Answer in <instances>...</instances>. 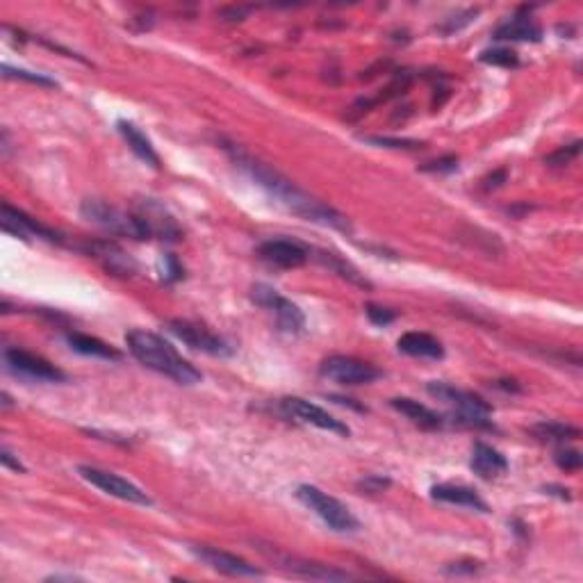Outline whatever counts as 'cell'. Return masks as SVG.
<instances>
[{"label": "cell", "mask_w": 583, "mask_h": 583, "mask_svg": "<svg viewBox=\"0 0 583 583\" xmlns=\"http://www.w3.org/2000/svg\"><path fill=\"white\" fill-rule=\"evenodd\" d=\"M253 301L276 315V323L283 333L299 335L303 326H306V317H303L301 307L297 303H292L290 299L281 297L274 287L262 285V283L253 285Z\"/></svg>", "instance_id": "7"}, {"label": "cell", "mask_w": 583, "mask_h": 583, "mask_svg": "<svg viewBox=\"0 0 583 583\" xmlns=\"http://www.w3.org/2000/svg\"><path fill=\"white\" fill-rule=\"evenodd\" d=\"M506 181V171H494L490 178H486V185H483V190H497V187H501V183Z\"/></svg>", "instance_id": "39"}, {"label": "cell", "mask_w": 583, "mask_h": 583, "mask_svg": "<svg viewBox=\"0 0 583 583\" xmlns=\"http://www.w3.org/2000/svg\"><path fill=\"white\" fill-rule=\"evenodd\" d=\"M0 463H3L7 470H14V472H26V467L21 465V461H16L14 454H12L7 447H3V449H0Z\"/></svg>", "instance_id": "38"}, {"label": "cell", "mask_w": 583, "mask_h": 583, "mask_svg": "<svg viewBox=\"0 0 583 583\" xmlns=\"http://www.w3.org/2000/svg\"><path fill=\"white\" fill-rule=\"evenodd\" d=\"M554 461H556V465L561 467V470H565V472H579L583 465V456L581 451L577 449H558L556 454H554Z\"/></svg>", "instance_id": "31"}, {"label": "cell", "mask_w": 583, "mask_h": 583, "mask_svg": "<svg viewBox=\"0 0 583 583\" xmlns=\"http://www.w3.org/2000/svg\"><path fill=\"white\" fill-rule=\"evenodd\" d=\"M387 486H390V481L381 477H367L365 481L361 483V488L365 490V493H383Z\"/></svg>", "instance_id": "37"}, {"label": "cell", "mask_w": 583, "mask_h": 583, "mask_svg": "<svg viewBox=\"0 0 583 583\" xmlns=\"http://www.w3.org/2000/svg\"><path fill=\"white\" fill-rule=\"evenodd\" d=\"M226 151L230 153L235 165L245 171L249 178H253V181L258 183L271 198H276V203H281L287 213L297 214V217H301L303 222L329 226V229L342 230V233H349L351 230V223L345 214L338 213L335 207L322 203L319 198L310 197V194H306L303 190H299V187L294 185L290 178H285L281 171L265 165L262 159H255L253 155H249L246 151L235 146V144H229Z\"/></svg>", "instance_id": "1"}, {"label": "cell", "mask_w": 583, "mask_h": 583, "mask_svg": "<svg viewBox=\"0 0 583 583\" xmlns=\"http://www.w3.org/2000/svg\"><path fill=\"white\" fill-rule=\"evenodd\" d=\"M531 433L536 435L538 440L542 442H558L565 445L568 440H577L581 431L572 424H563V422H540L531 429Z\"/></svg>", "instance_id": "25"}, {"label": "cell", "mask_w": 583, "mask_h": 583, "mask_svg": "<svg viewBox=\"0 0 583 583\" xmlns=\"http://www.w3.org/2000/svg\"><path fill=\"white\" fill-rule=\"evenodd\" d=\"M297 499L306 509L313 510L317 517H322L323 525H329L338 533H351V531L361 529V522L355 520V515L339 499L330 497L323 490L310 486V483L299 486Z\"/></svg>", "instance_id": "5"}, {"label": "cell", "mask_w": 583, "mask_h": 583, "mask_svg": "<svg viewBox=\"0 0 583 583\" xmlns=\"http://www.w3.org/2000/svg\"><path fill=\"white\" fill-rule=\"evenodd\" d=\"M262 552H265L269 558H274L281 568H285L287 572H292L294 577L317 579V581H346V579H351L349 572L329 568V565H322V563L290 556V554H281L276 552V549H262Z\"/></svg>", "instance_id": "13"}, {"label": "cell", "mask_w": 583, "mask_h": 583, "mask_svg": "<svg viewBox=\"0 0 583 583\" xmlns=\"http://www.w3.org/2000/svg\"><path fill=\"white\" fill-rule=\"evenodd\" d=\"M167 329H169L171 335H175L178 339H183L187 346H191V349H197V351H203V354H210V355L233 354V349H230L226 339H222L219 335L210 333V330L203 329V326H198V323L187 322V319H171V322L167 323Z\"/></svg>", "instance_id": "10"}, {"label": "cell", "mask_w": 583, "mask_h": 583, "mask_svg": "<svg viewBox=\"0 0 583 583\" xmlns=\"http://www.w3.org/2000/svg\"><path fill=\"white\" fill-rule=\"evenodd\" d=\"M78 474L85 478L87 483H91L94 488H98L101 493L110 494V497H117V499H121V501H128V504H137V506L153 504V499L144 493L139 486H135L133 481H128V478L119 477V474H114V472H107V470H101V467L80 465Z\"/></svg>", "instance_id": "6"}, {"label": "cell", "mask_w": 583, "mask_h": 583, "mask_svg": "<svg viewBox=\"0 0 583 583\" xmlns=\"http://www.w3.org/2000/svg\"><path fill=\"white\" fill-rule=\"evenodd\" d=\"M183 265L178 260H175V255H165V260H162V278H165L167 283H175L181 281L183 278Z\"/></svg>", "instance_id": "34"}, {"label": "cell", "mask_w": 583, "mask_h": 583, "mask_svg": "<svg viewBox=\"0 0 583 583\" xmlns=\"http://www.w3.org/2000/svg\"><path fill=\"white\" fill-rule=\"evenodd\" d=\"M323 378L342 383V385H367L381 377V369L365 361H358L354 355H330L319 367Z\"/></svg>", "instance_id": "8"}, {"label": "cell", "mask_w": 583, "mask_h": 583, "mask_svg": "<svg viewBox=\"0 0 583 583\" xmlns=\"http://www.w3.org/2000/svg\"><path fill=\"white\" fill-rule=\"evenodd\" d=\"M3 358H5V365L10 367L14 374H21V377L32 378V381H43V383H62L66 381V374L62 369L48 362L46 358L37 354H30L26 349H19V346H10V349L3 351Z\"/></svg>", "instance_id": "9"}, {"label": "cell", "mask_w": 583, "mask_h": 583, "mask_svg": "<svg viewBox=\"0 0 583 583\" xmlns=\"http://www.w3.org/2000/svg\"><path fill=\"white\" fill-rule=\"evenodd\" d=\"M135 214L142 219L144 229H146L149 237L167 239V242H175V239H181V235H183L181 226L175 223V219L171 217V214L167 213L165 207L159 206V203L146 198V201L139 203L137 213Z\"/></svg>", "instance_id": "16"}, {"label": "cell", "mask_w": 583, "mask_h": 583, "mask_svg": "<svg viewBox=\"0 0 583 583\" xmlns=\"http://www.w3.org/2000/svg\"><path fill=\"white\" fill-rule=\"evenodd\" d=\"M493 37L499 42H540L542 27L531 16H513L494 30Z\"/></svg>", "instance_id": "21"}, {"label": "cell", "mask_w": 583, "mask_h": 583, "mask_svg": "<svg viewBox=\"0 0 583 583\" xmlns=\"http://www.w3.org/2000/svg\"><path fill=\"white\" fill-rule=\"evenodd\" d=\"M3 408H12V399H10V394L7 393H3Z\"/></svg>", "instance_id": "41"}, {"label": "cell", "mask_w": 583, "mask_h": 583, "mask_svg": "<svg viewBox=\"0 0 583 583\" xmlns=\"http://www.w3.org/2000/svg\"><path fill=\"white\" fill-rule=\"evenodd\" d=\"M281 408L285 410V415L299 419V422H303V424L317 426V429L329 431V433H335V435H345V438L351 433L349 426L342 424V422L335 419L333 415H329L323 408L315 406V403L306 401V399L285 397V399H281Z\"/></svg>", "instance_id": "11"}, {"label": "cell", "mask_w": 583, "mask_h": 583, "mask_svg": "<svg viewBox=\"0 0 583 583\" xmlns=\"http://www.w3.org/2000/svg\"><path fill=\"white\" fill-rule=\"evenodd\" d=\"M3 75L5 78H16V80H26V82H32V85H42V87H58L53 78H48L43 74H32V71L26 69H12L10 64H3Z\"/></svg>", "instance_id": "30"}, {"label": "cell", "mask_w": 583, "mask_h": 583, "mask_svg": "<svg viewBox=\"0 0 583 583\" xmlns=\"http://www.w3.org/2000/svg\"><path fill=\"white\" fill-rule=\"evenodd\" d=\"M85 251L91 258L101 262L110 274H114V276H133L135 269H137L135 262L126 255V251H121L112 242H103V239L101 242H91V245H87Z\"/></svg>", "instance_id": "17"}, {"label": "cell", "mask_w": 583, "mask_h": 583, "mask_svg": "<svg viewBox=\"0 0 583 583\" xmlns=\"http://www.w3.org/2000/svg\"><path fill=\"white\" fill-rule=\"evenodd\" d=\"M429 394L435 397L438 401H445L449 406L456 408V422H461L463 426H470V429H490L493 422H490V415H493V406H490L486 399H481L478 394L467 393L461 387H454L449 383H429Z\"/></svg>", "instance_id": "3"}, {"label": "cell", "mask_w": 583, "mask_h": 583, "mask_svg": "<svg viewBox=\"0 0 583 583\" xmlns=\"http://www.w3.org/2000/svg\"><path fill=\"white\" fill-rule=\"evenodd\" d=\"M545 493L547 494H556V497H561V499H572V494H570V490L568 488H558V486H547L545 488Z\"/></svg>", "instance_id": "40"}, {"label": "cell", "mask_w": 583, "mask_h": 583, "mask_svg": "<svg viewBox=\"0 0 583 583\" xmlns=\"http://www.w3.org/2000/svg\"><path fill=\"white\" fill-rule=\"evenodd\" d=\"M470 467H472L474 474H478L481 478H497L509 470V461H506L504 454L494 449V447L477 442L472 449Z\"/></svg>", "instance_id": "19"}, {"label": "cell", "mask_w": 583, "mask_h": 583, "mask_svg": "<svg viewBox=\"0 0 583 583\" xmlns=\"http://www.w3.org/2000/svg\"><path fill=\"white\" fill-rule=\"evenodd\" d=\"M80 214L89 223L103 229L105 233L117 235V237L149 239V233H146L142 219L137 214L126 213L121 207L110 206V203L101 201V198H87V201H82Z\"/></svg>", "instance_id": "4"}, {"label": "cell", "mask_w": 583, "mask_h": 583, "mask_svg": "<svg viewBox=\"0 0 583 583\" xmlns=\"http://www.w3.org/2000/svg\"><path fill=\"white\" fill-rule=\"evenodd\" d=\"M431 497L438 499V501H445V504L463 506V509H472L478 513H488V504L474 493L472 488L467 486H451V483H442V486H435L431 488Z\"/></svg>", "instance_id": "20"}, {"label": "cell", "mask_w": 583, "mask_h": 583, "mask_svg": "<svg viewBox=\"0 0 583 583\" xmlns=\"http://www.w3.org/2000/svg\"><path fill=\"white\" fill-rule=\"evenodd\" d=\"M190 552L203 561L210 570L222 574H229V577H262V570H258L255 565H251L245 558L235 556L230 552H223L217 547H207V545H191Z\"/></svg>", "instance_id": "12"}, {"label": "cell", "mask_w": 583, "mask_h": 583, "mask_svg": "<svg viewBox=\"0 0 583 583\" xmlns=\"http://www.w3.org/2000/svg\"><path fill=\"white\" fill-rule=\"evenodd\" d=\"M251 10H253V7H223V10L219 12V16H222L223 21H245Z\"/></svg>", "instance_id": "36"}, {"label": "cell", "mask_w": 583, "mask_h": 583, "mask_svg": "<svg viewBox=\"0 0 583 583\" xmlns=\"http://www.w3.org/2000/svg\"><path fill=\"white\" fill-rule=\"evenodd\" d=\"M66 342L71 345V349L78 351L82 355H94V358H105V361H119L121 354L117 349H112L107 342L98 338H91L85 333H69L66 335Z\"/></svg>", "instance_id": "24"}, {"label": "cell", "mask_w": 583, "mask_h": 583, "mask_svg": "<svg viewBox=\"0 0 583 583\" xmlns=\"http://www.w3.org/2000/svg\"><path fill=\"white\" fill-rule=\"evenodd\" d=\"M258 253H260L262 260L278 267V269H299L310 258V251L299 242H292V239H267L260 245Z\"/></svg>", "instance_id": "15"}, {"label": "cell", "mask_w": 583, "mask_h": 583, "mask_svg": "<svg viewBox=\"0 0 583 583\" xmlns=\"http://www.w3.org/2000/svg\"><path fill=\"white\" fill-rule=\"evenodd\" d=\"M458 167L456 155H445L440 159H433L429 165L422 167V171H429V174H447V171H454Z\"/></svg>", "instance_id": "35"}, {"label": "cell", "mask_w": 583, "mask_h": 583, "mask_svg": "<svg viewBox=\"0 0 583 583\" xmlns=\"http://www.w3.org/2000/svg\"><path fill=\"white\" fill-rule=\"evenodd\" d=\"M481 62L493 64V66H504V69H515L520 64V58L510 48H493L481 53Z\"/></svg>", "instance_id": "28"}, {"label": "cell", "mask_w": 583, "mask_h": 583, "mask_svg": "<svg viewBox=\"0 0 583 583\" xmlns=\"http://www.w3.org/2000/svg\"><path fill=\"white\" fill-rule=\"evenodd\" d=\"M0 223H3V230H5V233H12L14 237H21V239L42 237L48 239V242H59V239H62L53 229L43 226L42 222H37V219L26 214L23 210H19V207H12L10 203H3V217H0Z\"/></svg>", "instance_id": "14"}, {"label": "cell", "mask_w": 583, "mask_h": 583, "mask_svg": "<svg viewBox=\"0 0 583 583\" xmlns=\"http://www.w3.org/2000/svg\"><path fill=\"white\" fill-rule=\"evenodd\" d=\"M393 408L399 410L401 415H406V417L413 422V424L422 426V429H440L442 426V417L440 415H435L433 410L426 408V406H422L419 401H415V399H408V397H399V399H393Z\"/></svg>", "instance_id": "23"}, {"label": "cell", "mask_w": 583, "mask_h": 583, "mask_svg": "<svg viewBox=\"0 0 583 583\" xmlns=\"http://www.w3.org/2000/svg\"><path fill=\"white\" fill-rule=\"evenodd\" d=\"M128 351L142 362L144 367L165 374L171 381L181 385H197L203 381V374L197 367L187 362L165 338L151 333V330H130L126 335Z\"/></svg>", "instance_id": "2"}, {"label": "cell", "mask_w": 583, "mask_h": 583, "mask_svg": "<svg viewBox=\"0 0 583 583\" xmlns=\"http://www.w3.org/2000/svg\"><path fill=\"white\" fill-rule=\"evenodd\" d=\"M399 351L413 358H429V361H440L445 358V346L440 339H435L429 333H419V330H410V333L401 335L397 342Z\"/></svg>", "instance_id": "18"}, {"label": "cell", "mask_w": 583, "mask_h": 583, "mask_svg": "<svg viewBox=\"0 0 583 583\" xmlns=\"http://www.w3.org/2000/svg\"><path fill=\"white\" fill-rule=\"evenodd\" d=\"M367 317H369L371 323H377V326H387V323H393L397 319V313L390 310V307L383 306H367Z\"/></svg>", "instance_id": "33"}, {"label": "cell", "mask_w": 583, "mask_h": 583, "mask_svg": "<svg viewBox=\"0 0 583 583\" xmlns=\"http://www.w3.org/2000/svg\"><path fill=\"white\" fill-rule=\"evenodd\" d=\"M581 153V142H572L568 146H561V149L554 151L552 155H547L545 165L547 167H568L572 165V159L579 158Z\"/></svg>", "instance_id": "29"}, {"label": "cell", "mask_w": 583, "mask_h": 583, "mask_svg": "<svg viewBox=\"0 0 583 583\" xmlns=\"http://www.w3.org/2000/svg\"><path fill=\"white\" fill-rule=\"evenodd\" d=\"M117 128H119V133H121V137L128 142V146H130V151H133L139 159H144L146 165H151L158 169L159 155L155 153L151 139L146 137V135H144L142 130H139V128L130 121H119Z\"/></svg>", "instance_id": "22"}, {"label": "cell", "mask_w": 583, "mask_h": 583, "mask_svg": "<svg viewBox=\"0 0 583 583\" xmlns=\"http://www.w3.org/2000/svg\"><path fill=\"white\" fill-rule=\"evenodd\" d=\"M365 142L374 144V146H385V149L394 151H419L424 149V142H417V139H403V137H385V135H369V137H362Z\"/></svg>", "instance_id": "27"}, {"label": "cell", "mask_w": 583, "mask_h": 583, "mask_svg": "<svg viewBox=\"0 0 583 583\" xmlns=\"http://www.w3.org/2000/svg\"><path fill=\"white\" fill-rule=\"evenodd\" d=\"M477 14H478V10H477V7H474V10H465V12H463V14L449 16V19H447L445 23H440V26H438V30L445 32V35H451V32H458V30H461V27L470 26V23L474 21V16H477Z\"/></svg>", "instance_id": "32"}, {"label": "cell", "mask_w": 583, "mask_h": 583, "mask_svg": "<svg viewBox=\"0 0 583 583\" xmlns=\"http://www.w3.org/2000/svg\"><path fill=\"white\" fill-rule=\"evenodd\" d=\"M317 260L322 262V265L329 267V269H333L335 274H339V276H342V278H346V281H349V283H354V285L365 287V290H369V287H371V283L367 281L365 276H362L361 271L355 269V267L351 265V262L342 260L339 255L329 253V251H319Z\"/></svg>", "instance_id": "26"}]
</instances>
